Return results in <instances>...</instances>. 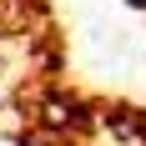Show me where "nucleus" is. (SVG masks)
Masks as SVG:
<instances>
[{
    "label": "nucleus",
    "mask_w": 146,
    "mask_h": 146,
    "mask_svg": "<svg viewBox=\"0 0 146 146\" xmlns=\"http://www.w3.org/2000/svg\"><path fill=\"white\" fill-rule=\"evenodd\" d=\"M126 5H131V10H141V15H146V0H126Z\"/></svg>",
    "instance_id": "f257e3e1"
}]
</instances>
